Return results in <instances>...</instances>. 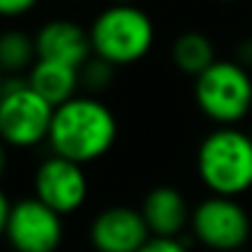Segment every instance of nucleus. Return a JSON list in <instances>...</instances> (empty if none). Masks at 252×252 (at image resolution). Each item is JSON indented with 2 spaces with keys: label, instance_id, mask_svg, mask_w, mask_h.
Instances as JSON below:
<instances>
[{
  "label": "nucleus",
  "instance_id": "14",
  "mask_svg": "<svg viewBox=\"0 0 252 252\" xmlns=\"http://www.w3.org/2000/svg\"><path fill=\"white\" fill-rule=\"evenodd\" d=\"M37 44L34 37L22 30H5L0 32V71L5 79L27 76L30 69L37 64Z\"/></svg>",
  "mask_w": 252,
  "mask_h": 252
},
{
  "label": "nucleus",
  "instance_id": "12",
  "mask_svg": "<svg viewBox=\"0 0 252 252\" xmlns=\"http://www.w3.org/2000/svg\"><path fill=\"white\" fill-rule=\"evenodd\" d=\"M27 84L54 108L76 98L79 88H81L79 69L66 66V64H57V62H44V59H37V64L30 69Z\"/></svg>",
  "mask_w": 252,
  "mask_h": 252
},
{
  "label": "nucleus",
  "instance_id": "22",
  "mask_svg": "<svg viewBox=\"0 0 252 252\" xmlns=\"http://www.w3.org/2000/svg\"><path fill=\"white\" fill-rule=\"evenodd\" d=\"M2 91H5V74L0 71V98H2Z\"/></svg>",
  "mask_w": 252,
  "mask_h": 252
},
{
  "label": "nucleus",
  "instance_id": "8",
  "mask_svg": "<svg viewBox=\"0 0 252 252\" xmlns=\"http://www.w3.org/2000/svg\"><path fill=\"white\" fill-rule=\"evenodd\" d=\"M34 198H39L59 216L76 213L88 198L84 167L59 155L47 157L34 171Z\"/></svg>",
  "mask_w": 252,
  "mask_h": 252
},
{
  "label": "nucleus",
  "instance_id": "18",
  "mask_svg": "<svg viewBox=\"0 0 252 252\" xmlns=\"http://www.w3.org/2000/svg\"><path fill=\"white\" fill-rule=\"evenodd\" d=\"M10 208H12V203H10V198H7V193L0 189V238L5 235V228H7V218H10Z\"/></svg>",
  "mask_w": 252,
  "mask_h": 252
},
{
  "label": "nucleus",
  "instance_id": "4",
  "mask_svg": "<svg viewBox=\"0 0 252 252\" xmlns=\"http://www.w3.org/2000/svg\"><path fill=\"white\" fill-rule=\"evenodd\" d=\"M198 110L218 127H233L252 110V76L235 59H218L193 79Z\"/></svg>",
  "mask_w": 252,
  "mask_h": 252
},
{
  "label": "nucleus",
  "instance_id": "5",
  "mask_svg": "<svg viewBox=\"0 0 252 252\" xmlns=\"http://www.w3.org/2000/svg\"><path fill=\"white\" fill-rule=\"evenodd\" d=\"M54 105L32 91L27 76L5 79L0 98V140L15 150H30L49 140Z\"/></svg>",
  "mask_w": 252,
  "mask_h": 252
},
{
  "label": "nucleus",
  "instance_id": "2",
  "mask_svg": "<svg viewBox=\"0 0 252 252\" xmlns=\"http://www.w3.org/2000/svg\"><path fill=\"white\" fill-rule=\"evenodd\" d=\"M196 171L213 196L238 198L252 189V137L240 127H216L196 152Z\"/></svg>",
  "mask_w": 252,
  "mask_h": 252
},
{
  "label": "nucleus",
  "instance_id": "7",
  "mask_svg": "<svg viewBox=\"0 0 252 252\" xmlns=\"http://www.w3.org/2000/svg\"><path fill=\"white\" fill-rule=\"evenodd\" d=\"M64 216L39 198H20L10 208L5 238L15 252H57L64 240Z\"/></svg>",
  "mask_w": 252,
  "mask_h": 252
},
{
  "label": "nucleus",
  "instance_id": "24",
  "mask_svg": "<svg viewBox=\"0 0 252 252\" xmlns=\"http://www.w3.org/2000/svg\"><path fill=\"white\" fill-rule=\"evenodd\" d=\"M250 137H252V132H250Z\"/></svg>",
  "mask_w": 252,
  "mask_h": 252
},
{
  "label": "nucleus",
  "instance_id": "1",
  "mask_svg": "<svg viewBox=\"0 0 252 252\" xmlns=\"http://www.w3.org/2000/svg\"><path fill=\"white\" fill-rule=\"evenodd\" d=\"M118 140V120L113 110L95 95H76L54 110L49 147L52 155L91 164L105 157Z\"/></svg>",
  "mask_w": 252,
  "mask_h": 252
},
{
  "label": "nucleus",
  "instance_id": "20",
  "mask_svg": "<svg viewBox=\"0 0 252 252\" xmlns=\"http://www.w3.org/2000/svg\"><path fill=\"white\" fill-rule=\"evenodd\" d=\"M5 169H7V145L0 140V176L5 174Z\"/></svg>",
  "mask_w": 252,
  "mask_h": 252
},
{
  "label": "nucleus",
  "instance_id": "15",
  "mask_svg": "<svg viewBox=\"0 0 252 252\" xmlns=\"http://www.w3.org/2000/svg\"><path fill=\"white\" fill-rule=\"evenodd\" d=\"M115 71H118V66H113L110 62L93 54L79 69V81H81V88L86 91V95H98V93L108 91L115 81Z\"/></svg>",
  "mask_w": 252,
  "mask_h": 252
},
{
  "label": "nucleus",
  "instance_id": "17",
  "mask_svg": "<svg viewBox=\"0 0 252 252\" xmlns=\"http://www.w3.org/2000/svg\"><path fill=\"white\" fill-rule=\"evenodd\" d=\"M140 252H189L179 238H150Z\"/></svg>",
  "mask_w": 252,
  "mask_h": 252
},
{
  "label": "nucleus",
  "instance_id": "23",
  "mask_svg": "<svg viewBox=\"0 0 252 252\" xmlns=\"http://www.w3.org/2000/svg\"><path fill=\"white\" fill-rule=\"evenodd\" d=\"M220 2H238V0H220Z\"/></svg>",
  "mask_w": 252,
  "mask_h": 252
},
{
  "label": "nucleus",
  "instance_id": "19",
  "mask_svg": "<svg viewBox=\"0 0 252 252\" xmlns=\"http://www.w3.org/2000/svg\"><path fill=\"white\" fill-rule=\"evenodd\" d=\"M235 62L243 64L245 69L252 66V39H245V42L238 44V59H235Z\"/></svg>",
  "mask_w": 252,
  "mask_h": 252
},
{
  "label": "nucleus",
  "instance_id": "21",
  "mask_svg": "<svg viewBox=\"0 0 252 252\" xmlns=\"http://www.w3.org/2000/svg\"><path fill=\"white\" fill-rule=\"evenodd\" d=\"M108 5H137L140 0H105Z\"/></svg>",
  "mask_w": 252,
  "mask_h": 252
},
{
  "label": "nucleus",
  "instance_id": "13",
  "mask_svg": "<svg viewBox=\"0 0 252 252\" xmlns=\"http://www.w3.org/2000/svg\"><path fill=\"white\" fill-rule=\"evenodd\" d=\"M169 54H171V64L181 74L193 76V79L201 76L206 69H211L218 62L213 39L198 30H186V32L176 34Z\"/></svg>",
  "mask_w": 252,
  "mask_h": 252
},
{
  "label": "nucleus",
  "instance_id": "10",
  "mask_svg": "<svg viewBox=\"0 0 252 252\" xmlns=\"http://www.w3.org/2000/svg\"><path fill=\"white\" fill-rule=\"evenodd\" d=\"M34 44H37L39 59L66 64L74 69H81L93 57L88 27L79 25L76 20H69V17H54V20L44 22L34 34Z\"/></svg>",
  "mask_w": 252,
  "mask_h": 252
},
{
  "label": "nucleus",
  "instance_id": "3",
  "mask_svg": "<svg viewBox=\"0 0 252 252\" xmlns=\"http://www.w3.org/2000/svg\"><path fill=\"white\" fill-rule=\"evenodd\" d=\"M88 34L93 54L120 69L142 62L152 52L157 30L140 5H108L93 17Z\"/></svg>",
  "mask_w": 252,
  "mask_h": 252
},
{
  "label": "nucleus",
  "instance_id": "9",
  "mask_svg": "<svg viewBox=\"0 0 252 252\" xmlns=\"http://www.w3.org/2000/svg\"><path fill=\"white\" fill-rule=\"evenodd\" d=\"M88 238L95 252H140L152 233L140 208L110 206L93 218Z\"/></svg>",
  "mask_w": 252,
  "mask_h": 252
},
{
  "label": "nucleus",
  "instance_id": "16",
  "mask_svg": "<svg viewBox=\"0 0 252 252\" xmlns=\"http://www.w3.org/2000/svg\"><path fill=\"white\" fill-rule=\"evenodd\" d=\"M37 5H39V0H0V17H5V20L22 17V15L32 12Z\"/></svg>",
  "mask_w": 252,
  "mask_h": 252
},
{
  "label": "nucleus",
  "instance_id": "11",
  "mask_svg": "<svg viewBox=\"0 0 252 252\" xmlns=\"http://www.w3.org/2000/svg\"><path fill=\"white\" fill-rule=\"evenodd\" d=\"M140 211L152 238H179L191 225L189 203L174 186H155L142 198Z\"/></svg>",
  "mask_w": 252,
  "mask_h": 252
},
{
  "label": "nucleus",
  "instance_id": "6",
  "mask_svg": "<svg viewBox=\"0 0 252 252\" xmlns=\"http://www.w3.org/2000/svg\"><path fill=\"white\" fill-rule=\"evenodd\" d=\"M248 211L228 196H208L191 211L193 238L213 252H235L250 240Z\"/></svg>",
  "mask_w": 252,
  "mask_h": 252
}]
</instances>
